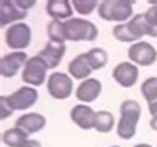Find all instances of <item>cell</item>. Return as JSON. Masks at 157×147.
Returning <instances> with one entry per match:
<instances>
[{"label":"cell","mask_w":157,"mask_h":147,"mask_svg":"<svg viewBox=\"0 0 157 147\" xmlns=\"http://www.w3.org/2000/svg\"><path fill=\"white\" fill-rule=\"evenodd\" d=\"M141 119V104L134 99H127L121 104V119L117 123V136L121 139H131Z\"/></svg>","instance_id":"1"},{"label":"cell","mask_w":157,"mask_h":147,"mask_svg":"<svg viewBox=\"0 0 157 147\" xmlns=\"http://www.w3.org/2000/svg\"><path fill=\"white\" fill-rule=\"evenodd\" d=\"M65 40L70 41H93L98 36V28L94 23L83 18H70L63 22Z\"/></svg>","instance_id":"2"},{"label":"cell","mask_w":157,"mask_h":147,"mask_svg":"<svg viewBox=\"0 0 157 147\" xmlns=\"http://www.w3.org/2000/svg\"><path fill=\"white\" fill-rule=\"evenodd\" d=\"M99 17L109 22H124L132 15V3L126 0H106L99 3Z\"/></svg>","instance_id":"3"},{"label":"cell","mask_w":157,"mask_h":147,"mask_svg":"<svg viewBox=\"0 0 157 147\" xmlns=\"http://www.w3.org/2000/svg\"><path fill=\"white\" fill-rule=\"evenodd\" d=\"M113 35H114V38H117L119 41L141 40V36L147 35V27H146L144 15H136L131 22L121 23V25H117V27H114Z\"/></svg>","instance_id":"4"},{"label":"cell","mask_w":157,"mask_h":147,"mask_svg":"<svg viewBox=\"0 0 157 147\" xmlns=\"http://www.w3.org/2000/svg\"><path fill=\"white\" fill-rule=\"evenodd\" d=\"M32 40V30L27 23H13L8 27L5 33V41L8 48H13L17 51H22V48H27Z\"/></svg>","instance_id":"5"},{"label":"cell","mask_w":157,"mask_h":147,"mask_svg":"<svg viewBox=\"0 0 157 147\" xmlns=\"http://www.w3.org/2000/svg\"><path fill=\"white\" fill-rule=\"evenodd\" d=\"M46 71H48V66L46 63L41 60L40 56H33L27 61L25 65V70L22 73V78L27 85H32V86H40L45 83V78H46Z\"/></svg>","instance_id":"6"},{"label":"cell","mask_w":157,"mask_h":147,"mask_svg":"<svg viewBox=\"0 0 157 147\" xmlns=\"http://www.w3.org/2000/svg\"><path fill=\"white\" fill-rule=\"evenodd\" d=\"M73 91V81L65 73H53L48 78V93L55 99H66Z\"/></svg>","instance_id":"7"},{"label":"cell","mask_w":157,"mask_h":147,"mask_svg":"<svg viewBox=\"0 0 157 147\" xmlns=\"http://www.w3.org/2000/svg\"><path fill=\"white\" fill-rule=\"evenodd\" d=\"M129 60L136 65L141 66H151L157 60V50L151 43L146 41H137L129 48Z\"/></svg>","instance_id":"8"},{"label":"cell","mask_w":157,"mask_h":147,"mask_svg":"<svg viewBox=\"0 0 157 147\" xmlns=\"http://www.w3.org/2000/svg\"><path fill=\"white\" fill-rule=\"evenodd\" d=\"M38 99V93L35 88H20L17 89L13 94H10L7 98V103L13 111H22V109H28L30 106L36 103Z\"/></svg>","instance_id":"9"},{"label":"cell","mask_w":157,"mask_h":147,"mask_svg":"<svg viewBox=\"0 0 157 147\" xmlns=\"http://www.w3.org/2000/svg\"><path fill=\"white\" fill-rule=\"evenodd\" d=\"M27 55L25 51H13L8 53L2 58L0 61V73H2L3 78H12L18 73V70L22 68L23 65H27Z\"/></svg>","instance_id":"10"},{"label":"cell","mask_w":157,"mask_h":147,"mask_svg":"<svg viewBox=\"0 0 157 147\" xmlns=\"http://www.w3.org/2000/svg\"><path fill=\"white\" fill-rule=\"evenodd\" d=\"M137 76H139V70L132 63H119L113 70V78L124 88L134 86L136 81H137Z\"/></svg>","instance_id":"11"},{"label":"cell","mask_w":157,"mask_h":147,"mask_svg":"<svg viewBox=\"0 0 157 147\" xmlns=\"http://www.w3.org/2000/svg\"><path fill=\"white\" fill-rule=\"evenodd\" d=\"M71 121L81 129H93L96 121V112L90 106L78 104L71 109Z\"/></svg>","instance_id":"12"},{"label":"cell","mask_w":157,"mask_h":147,"mask_svg":"<svg viewBox=\"0 0 157 147\" xmlns=\"http://www.w3.org/2000/svg\"><path fill=\"white\" fill-rule=\"evenodd\" d=\"M65 53H66V47H65V45L50 41V43H46V47L38 53V56L46 63L48 68H56V66L60 65L61 58L65 56Z\"/></svg>","instance_id":"13"},{"label":"cell","mask_w":157,"mask_h":147,"mask_svg":"<svg viewBox=\"0 0 157 147\" xmlns=\"http://www.w3.org/2000/svg\"><path fill=\"white\" fill-rule=\"evenodd\" d=\"M46 119L41 114H36V112H28V114H23L17 119V126L15 127H20L22 131H25L27 134H35L38 131L45 127Z\"/></svg>","instance_id":"14"},{"label":"cell","mask_w":157,"mask_h":147,"mask_svg":"<svg viewBox=\"0 0 157 147\" xmlns=\"http://www.w3.org/2000/svg\"><path fill=\"white\" fill-rule=\"evenodd\" d=\"M101 88L103 86H101V83L98 81V79L88 78L78 86L76 96H78V99L83 101V103H91V101L98 99V96L101 94Z\"/></svg>","instance_id":"15"},{"label":"cell","mask_w":157,"mask_h":147,"mask_svg":"<svg viewBox=\"0 0 157 147\" xmlns=\"http://www.w3.org/2000/svg\"><path fill=\"white\" fill-rule=\"evenodd\" d=\"M27 17V12L20 10L13 3V0H2L0 2V25L5 27L10 22H17Z\"/></svg>","instance_id":"16"},{"label":"cell","mask_w":157,"mask_h":147,"mask_svg":"<svg viewBox=\"0 0 157 147\" xmlns=\"http://www.w3.org/2000/svg\"><path fill=\"white\" fill-rule=\"evenodd\" d=\"M46 13L53 17V20H63L73 15V8L68 0H50L46 3Z\"/></svg>","instance_id":"17"},{"label":"cell","mask_w":157,"mask_h":147,"mask_svg":"<svg viewBox=\"0 0 157 147\" xmlns=\"http://www.w3.org/2000/svg\"><path fill=\"white\" fill-rule=\"evenodd\" d=\"M68 71H70L71 76H75L76 79H83L88 78V74H91L93 68L90 66V63L86 60V55H78L73 61L68 65Z\"/></svg>","instance_id":"18"},{"label":"cell","mask_w":157,"mask_h":147,"mask_svg":"<svg viewBox=\"0 0 157 147\" xmlns=\"http://www.w3.org/2000/svg\"><path fill=\"white\" fill-rule=\"evenodd\" d=\"M2 141H3V144H7L10 147H23V144L28 141V134L22 131L20 127H12L3 132Z\"/></svg>","instance_id":"19"},{"label":"cell","mask_w":157,"mask_h":147,"mask_svg":"<svg viewBox=\"0 0 157 147\" xmlns=\"http://www.w3.org/2000/svg\"><path fill=\"white\" fill-rule=\"evenodd\" d=\"M84 55H86V60L93 70H99L103 66H106V63H108V53L103 48H93Z\"/></svg>","instance_id":"20"},{"label":"cell","mask_w":157,"mask_h":147,"mask_svg":"<svg viewBox=\"0 0 157 147\" xmlns=\"http://www.w3.org/2000/svg\"><path fill=\"white\" fill-rule=\"evenodd\" d=\"M114 126V117L109 111H99L96 112V121H94V129L99 132H109Z\"/></svg>","instance_id":"21"},{"label":"cell","mask_w":157,"mask_h":147,"mask_svg":"<svg viewBox=\"0 0 157 147\" xmlns=\"http://www.w3.org/2000/svg\"><path fill=\"white\" fill-rule=\"evenodd\" d=\"M144 20L147 27V35L157 36V3H152V7L147 8V12L144 13Z\"/></svg>","instance_id":"22"},{"label":"cell","mask_w":157,"mask_h":147,"mask_svg":"<svg viewBox=\"0 0 157 147\" xmlns=\"http://www.w3.org/2000/svg\"><path fill=\"white\" fill-rule=\"evenodd\" d=\"M46 32H48V36H50V40H52L53 43H61L63 45V41H65L63 22H60V20H53V22H50Z\"/></svg>","instance_id":"23"},{"label":"cell","mask_w":157,"mask_h":147,"mask_svg":"<svg viewBox=\"0 0 157 147\" xmlns=\"http://www.w3.org/2000/svg\"><path fill=\"white\" fill-rule=\"evenodd\" d=\"M142 94L149 103H155L157 101V78H149L142 83L141 86Z\"/></svg>","instance_id":"24"},{"label":"cell","mask_w":157,"mask_h":147,"mask_svg":"<svg viewBox=\"0 0 157 147\" xmlns=\"http://www.w3.org/2000/svg\"><path fill=\"white\" fill-rule=\"evenodd\" d=\"M73 7L76 12H79L81 15H90L93 10L98 7V2L94 0H90V2H83V0H75L73 2Z\"/></svg>","instance_id":"25"},{"label":"cell","mask_w":157,"mask_h":147,"mask_svg":"<svg viewBox=\"0 0 157 147\" xmlns=\"http://www.w3.org/2000/svg\"><path fill=\"white\" fill-rule=\"evenodd\" d=\"M0 106H2V109H0V117H2V119L8 117V116L12 114V111H13V109L8 106V103H7V98H5V96H2V98H0Z\"/></svg>","instance_id":"26"},{"label":"cell","mask_w":157,"mask_h":147,"mask_svg":"<svg viewBox=\"0 0 157 147\" xmlns=\"http://www.w3.org/2000/svg\"><path fill=\"white\" fill-rule=\"evenodd\" d=\"M13 3H15V5L20 8V10L23 8L25 12H27V8H30V7H33V5H35V2H33V0H30V2H23V0L20 2V0H13Z\"/></svg>","instance_id":"27"},{"label":"cell","mask_w":157,"mask_h":147,"mask_svg":"<svg viewBox=\"0 0 157 147\" xmlns=\"http://www.w3.org/2000/svg\"><path fill=\"white\" fill-rule=\"evenodd\" d=\"M149 111H151L152 117H157V101L155 103H149Z\"/></svg>","instance_id":"28"},{"label":"cell","mask_w":157,"mask_h":147,"mask_svg":"<svg viewBox=\"0 0 157 147\" xmlns=\"http://www.w3.org/2000/svg\"><path fill=\"white\" fill-rule=\"evenodd\" d=\"M23 147H41V144H40L38 141H30V139H28V141L23 144Z\"/></svg>","instance_id":"29"},{"label":"cell","mask_w":157,"mask_h":147,"mask_svg":"<svg viewBox=\"0 0 157 147\" xmlns=\"http://www.w3.org/2000/svg\"><path fill=\"white\" fill-rule=\"evenodd\" d=\"M151 127L154 129V131H157V117H152L151 119Z\"/></svg>","instance_id":"30"},{"label":"cell","mask_w":157,"mask_h":147,"mask_svg":"<svg viewBox=\"0 0 157 147\" xmlns=\"http://www.w3.org/2000/svg\"><path fill=\"white\" fill-rule=\"evenodd\" d=\"M134 147H151L149 144H137V145H134Z\"/></svg>","instance_id":"31"},{"label":"cell","mask_w":157,"mask_h":147,"mask_svg":"<svg viewBox=\"0 0 157 147\" xmlns=\"http://www.w3.org/2000/svg\"><path fill=\"white\" fill-rule=\"evenodd\" d=\"M113 147H119V145H113Z\"/></svg>","instance_id":"32"}]
</instances>
